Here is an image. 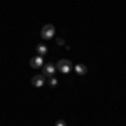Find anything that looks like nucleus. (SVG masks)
Segmentation results:
<instances>
[{
	"instance_id": "nucleus-5",
	"label": "nucleus",
	"mask_w": 126,
	"mask_h": 126,
	"mask_svg": "<svg viewBox=\"0 0 126 126\" xmlns=\"http://www.w3.org/2000/svg\"><path fill=\"white\" fill-rule=\"evenodd\" d=\"M30 66L34 69H39L44 66V59H42V56H37V57H32L30 59Z\"/></svg>"
},
{
	"instance_id": "nucleus-1",
	"label": "nucleus",
	"mask_w": 126,
	"mask_h": 126,
	"mask_svg": "<svg viewBox=\"0 0 126 126\" xmlns=\"http://www.w3.org/2000/svg\"><path fill=\"white\" fill-rule=\"evenodd\" d=\"M40 35H42V39H46V40L52 39V37L56 35V27H54L52 24H46V25L40 29Z\"/></svg>"
},
{
	"instance_id": "nucleus-6",
	"label": "nucleus",
	"mask_w": 126,
	"mask_h": 126,
	"mask_svg": "<svg viewBox=\"0 0 126 126\" xmlns=\"http://www.w3.org/2000/svg\"><path fill=\"white\" fill-rule=\"evenodd\" d=\"M76 72H78L79 76H84V74L87 72L86 64H76Z\"/></svg>"
},
{
	"instance_id": "nucleus-4",
	"label": "nucleus",
	"mask_w": 126,
	"mask_h": 126,
	"mask_svg": "<svg viewBox=\"0 0 126 126\" xmlns=\"http://www.w3.org/2000/svg\"><path fill=\"white\" fill-rule=\"evenodd\" d=\"M30 82H32L34 87H42L44 84H46V78H44V76H34Z\"/></svg>"
},
{
	"instance_id": "nucleus-2",
	"label": "nucleus",
	"mask_w": 126,
	"mask_h": 126,
	"mask_svg": "<svg viewBox=\"0 0 126 126\" xmlns=\"http://www.w3.org/2000/svg\"><path fill=\"white\" fill-rule=\"evenodd\" d=\"M56 69H57L59 72H62V74H67L69 71H71V61L69 59H61L56 64Z\"/></svg>"
},
{
	"instance_id": "nucleus-10",
	"label": "nucleus",
	"mask_w": 126,
	"mask_h": 126,
	"mask_svg": "<svg viewBox=\"0 0 126 126\" xmlns=\"http://www.w3.org/2000/svg\"><path fill=\"white\" fill-rule=\"evenodd\" d=\"M56 42H57L59 46H64V39H57V40H56Z\"/></svg>"
},
{
	"instance_id": "nucleus-3",
	"label": "nucleus",
	"mask_w": 126,
	"mask_h": 126,
	"mask_svg": "<svg viewBox=\"0 0 126 126\" xmlns=\"http://www.w3.org/2000/svg\"><path fill=\"white\" fill-rule=\"evenodd\" d=\"M42 76L44 78H50V76H54V72H56V66L54 64H44L42 66Z\"/></svg>"
},
{
	"instance_id": "nucleus-7",
	"label": "nucleus",
	"mask_w": 126,
	"mask_h": 126,
	"mask_svg": "<svg viewBox=\"0 0 126 126\" xmlns=\"http://www.w3.org/2000/svg\"><path fill=\"white\" fill-rule=\"evenodd\" d=\"M37 52H39V56H44V54L47 52V47H46L44 44H39V46H37Z\"/></svg>"
},
{
	"instance_id": "nucleus-8",
	"label": "nucleus",
	"mask_w": 126,
	"mask_h": 126,
	"mask_svg": "<svg viewBox=\"0 0 126 126\" xmlns=\"http://www.w3.org/2000/svg\"><path fill=\"white\" fill-rule=\"evenodd\" d=\"M49 84H50L52 87H56L57 86V79L54 78V76H50V78H49Z\"/></svg>"
},
{
	"instance_id": "nucleus-9",
	"label": "nucleus",
	"mask_w": 126,
	"mask_h": 126,
	"mask_svg": "<svg viewBox=\"0 0 126 126\" xmlns=\"http://www.w3.org/2000/svg\"><path fill=\"white\" fill-rule=\"evenodd\" d=\"M56 126H67V125H66V121H64V119H57Z\"/></svg>"
}]
</instances>
